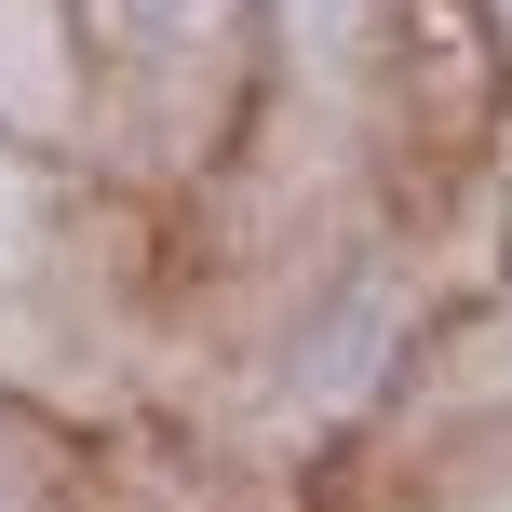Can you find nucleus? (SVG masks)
Listing matches in <instances>:
<instances>
[{"label": "nucleus", "instance_id": "nucleus-2", "mask_svg": "<svg viewBox=\"0 0 512 512\" xmlns=\"http://www.w3.org/2000/svg\"><path fill=\"white\" fill-rule=\"evenodd\" d=\"M108 27H122V41H149V54H176V41H216V14H230V0H95Z\"/></svg>", "mask_w": 512, "mask_h": 512}, {"label": "nucleus", "instance_id": "nucleus-1", "mask_svg": "<svg viewBox=\"0 0 512 512\" xmlns=\"http://www.w3.org/2000/svg\"><path fill=\"white\" fill-rule=\"evenodd\" d=\"M54 95H68V81H54V14H41V0H0V108L41 122Z\"/></svg>", "mask_w": 512, "mask_h": 512}, {"label": "nucleus", "instance_id": "nucleus-3", "mask_svg": "<svg viewBox=\"0 0 512 512\" xmlns=\"http://www.w3.org/2000/svg\"><path fill=\"white\" fill-rule=\"evenodd\" d=\"M310 54H364V0H283Z\"/></svg>", "mask_w": 512, "mask_h": 512}, {"label": "nucleus", "instance_id": "nucleus-4", "mask_svg": "<svg viewBox=\"0 0 512 512\" xmlns=\"http://www.w3.org/2000/svg\"><path fill=\"white\" fill-rule=\"evenodd\" d=\"M14 216H27V189H14V162H0V243H14Z\"/></svg>", "mask_w": 512, "mask_h": 512}, {"label": "nucleus", "instance_id": "nucleus-5", "mask_svg": "<svg viewBox=\"0 0 512 512\" xmlns=\"http://www.w3.org/2000/svg\"><path fill=\"white\" fill-rule=\"evenodd\" d=\"M14 499H27V486H14V472H0V512H14Z\"/></svg>", "mask_w": 512, "mask_h": 512}, {"label": "nucleus", "instance_id": "nucleus-6", "mask_svg": "<svg viewBox=\"0 0 512 512\" xmlns=\"http://www.w3.org/2000/svg\"><path fill=\"white\" fill-rule=\"evenodd\" d=\"M486 512H512V499H486Z\"/></svg>", "mask_w": 512, "mask_h": 512}, {"label": "nucleus", "instance_id": "nucleus-7", "mask_svg": "<svg viewBox=\"0 0 512 512\" xmlns=\"http://www.w3.org/2000/svg\"><path fill=\"white\" fill-rule=\"evenodd\" d=\"M499 14H512V0H499Z\"/></svg>", "mask_w": 512, "mask_h": 512}]
</instances>
